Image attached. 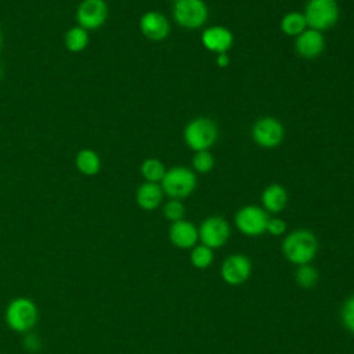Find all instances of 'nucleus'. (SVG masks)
Masks as SVG:
<instances>
[{"label": "nucleus", "mask_w": 354, "mask_h": 354, "mask_svg": "<svg viewBox=\"0 0 354 354\" xmlns=\"http://www.w3.org/2000/svg\"><path fill=\"white\" fill-rule=\"evenodd\" d=\"M318 250L315 235L304 228H299L288 234L282 242L283 256L293 264H310Z\"/></svg>", "instance_id": "1"}, {"label": "nucleus", "mask_w": 354, "mask_h": 354, "mask_svg": "<svg viewBox=\"0 0 354 354\" xmlns=\"http://www.w3.org/2000/svg\"><path fill=\"white\" fill-rule=\"evenodd\" d=\"M7 326L17 333L30 332L39 321V310L36 303L29 297L12 299L4 311Z\"/></svg>", "instance_id": "2"}, {"label": "nucleus", "mask_w": 354, "mask_h": 354, "mask_svg": "<svg viewBox=\"0 0 354 354\" xmlns=\"http://www.w3.org/2000/svg\"><path fill=\"white\" fill-rule=\"evenodd\" d=\"M160 187L163 194L170 196L171 199H184L189 196L196 187V176L195 173L183 166H176L166 170Z\"/></svg>", "instance_id": "3"}, {"label": "nucleus", "mask_w": 354, "mask_h": 354, "mask_svg": "<svg viewBox=\"0 0 354 354\" xmlns=\"http://www.w3.org/2000/svg\"><path fill=\"white\" fill-rule=\"evenodd\" d=\"M307 28L326 30L339 19V6L336 0H308L304 8Z\"/></svg>", "instance_id": "4"}, {"label": "nucleus", "mask_w": 354, "mask_h": 354, "mask_svg": "<svg viewBox=\"0 0 354 354\" xmlns=\"http://www.w3.org/2000/svg\"><path fill=\"white\" fill-rule=\"evenodd\" d=\"M217 136V126L209 118H196L184 129V140L195 152L209 149L216 142Z\"/></svg>", "instance_id": "5"}, {"label": "nucleus", "mask_w": 354, "mask_h": 354, "mask_svg": "<svg viewBox=\"0 0 354 354\" xmlns=\"http://www.w3.org/2000/svg\"><path fill=\"white\" fill-rule=\"evenodd\" d=\"M109 8L105 0H82L75 12L79 26L87 32L102 28L108 19Z\"/></svg>", "instance_id": "6"}, {"label": "nucleus", "mask_w": 354, "mask_h": 354, "mask_svg": "<svg viewBox=\"0 0 354 354\" xmlns=\"http://www.w3.org/2000/svg\"><path fill=\"white\" fill-rule=\"evenodd\" d=\"M174 21L185 29H198L207 19V7L202 0H177L173 7Z\"/></svg>", "instance_id": "7"}, {"label": "nucleus", "mask_w": 354, "mask_h": 354, "mask_svg": "<svg viewBox=\"0 0 354 354\" xmlns=\"http://www.w3.org/2000/svg\"><path fill=\"white\" fill-rule=\"evenodd\" d=\"M268 214L264 209L254 205L241 207L235 214V225L248 236H257L266 232Z\"/></svg>", "instance_id": "8"}, {"label": "nucleus", "mask_w": 354, "mask_h": 354, "mask_svg": "<svg viewBox=\"0 0 354 354\" xmlns=\"http://www.w3.org/2000/svg\"><path fill=\"white\" fill-rule=\"evenodd\" d=\"M285 136L282 123L272 116H263L257 119L252 127V137L254 142L263 148L278 147Z\"/></svg>", "instance_id": "9"}, {"label": "nucleus", "mask_w": 354, "mask_h": 354, "mask_svg": "<svg viewBox=\"0 0 354 354\" xmlns=\"http://www.w3.org/2000/svg\"><path fill=\"white\" fill-rule=\"evenodd\" d=\"M230 225L228 223L220 216H210L202 221L198 235L202 245L217 249L221 248L230 238Z\"/></svg>", "instance_id": "10"}, {"label": "nucleus", "mask_w": 354, "mask_h": 354, "mask_svg": "<svg viewBox=\"0 0 354 354\" xmlns=\"http://www.w3.org/2000/svg\"><path fill=\"white\" fill-rule=\"evenodd\" d=\"M252 272V263L245 254H231L221 264V278L228 285L243 283Z\"/></svg>", "instance_id": "11"}, {"label": "nucleus", "mask_w": 354, "mask_h": 354, "mask_svg": "<svg viewBox=\"0 0 354 354\" xmlns=\"http://www.w3.org/2000/svg\"><path fill=\"white\" fill-rule=\"evenodd\" d=\"M140 32L151 41H162L170 33L169 19L159 11H147L138 22Z\"/></svg>", "instance_id": "12"}, {"label": "nucleus", "mask_w": 354, "mask_h": 354, "mask_svg": "<svg viewBox=\"0 0 354 354\" xmlns=\"http://www.w3.org/2000/svg\"><path fill=\"white\" fill-rule=\"evenodd\" d=\"M295 46L300 57L313 59V58H317L324 51L325 40H324L322 32L308 28L296 37Z\"/></svg>", "instance_id": "13"}, {"label": "nucleus", "mask_w": 354, "mask_h": 354, "mask_svg": "<svg viewBox=\"0 0 354 354\" xmlns=\"http://www.w3.org/2000/svg\"><path fill=\"white\" fill-rule=\"evenodd\" d=\"M234 43L231 30L224 26H210L202 33V44L212 53H227Z\"/></svg>", "instance_id": "14"}, {"label": "nucleus", "mask_w": 354, "mask_h": 354, "mask_svg": "<svg viewBox=\"0 0 354 354\" xmlns=\"http://www.w3.org/2000/svg\"><path fill=\"white\" fill-rule=\"evenodd\" d=\"M169 238L174 246L180 249H189L196 245L199 235L196 227L192 223L187 220H178L170 225Z\"/></svg>", "instance_id": "15"}, {"label": "nucleus", "mask_w": 354, "mask_h": 354, "mask_svg": "<svg viewBox=\"0 0 354 354\" xmlns=\"http://www.w3.org/2000/svg\"><path fill=\"white\" fill-rule=\"evenodd\" d=\"M163 199L162 187L158 183H142L136 191V202L144 210H155Z\"/></svg>", "instance_id": "16"}, {"label": "nucleus", "mask_w": 354, "mask_h": 354, "mask_svg": "<svg viewBox=\"0 0 354 354\" xmlns=\"http://www.w3.org/2000/svg\"><path fill=\"white\" fill-rule=\"evenodd\" d=\"M75 166L80 174L94 177L101 171L102 162L100 155L94 149L82 148L75 156Z\"/></svg>", "instance_id": "17"}, {"label": "nucleus", "mask_w": 354, "mask_h": 354, "mask_svg": "<svg viewBox=\"0 0 354 354\" xmlns=\"http://www.w3.org/2000/svg\"><path fill=\"white\" fill-rule=\"evenodd\" d=\"M261 203L270 213H279L288 203L286 189L279 184H270L261 194Z\"/></svg>", "instance_id": "18"}, {"label": "nucleus", "mask_w": 354, "mask_h": 354, "mask_svg": "<svg viewBox=\"0 0 354 354\" xmlns=\"http://www.w3.org/2000/svg\"><path fill=\"white\" fill-rule=\"evenodd\" d=\"M64 44L69 53H82L90 44V32L79 25H75L66 30L64 36Z\"/></svg>", "instance_id": "19"}, {"label": "nucleus", "mask_w": 354, "mask_h": 354, "mask_svg": "<svg viewBox=\"0 0 354 354\" xmlns=\"http://www.w3.org/2000/svg\"><path fill=\"white\" fill-rule=\"evenodd\" d=\"M281 29L285 35L297 37L301 32H304L307 29V22H306L304 15L297 11L288 12L281 19Z\"/></svg>", "instance_id": "20"}, {"label": "nucleus", "mask_w": 354, "mask_h": 354, "mask_svg": "<svg viewBox=\"0 0 354 354\" xmlns=\"http://www.w3.org/2000/svg\"><path fill=\"white\" fill-rule=\"evenodd\" d=\"M140 171H141V176L144 177L145 181H148V183H160L165 173H166V169H165L163 163L159 159L148 158L141 163Z\"/></svg>", "instance_id": "21"}, {"label": "nucleus", "mask_w": 354, "mask_h": 354, "mask_svg": "<svg viewBox=\"0 0 354 354\" xmlns=\"http://www.w3.org/2000/svg\"><path fill=\"white\" fill-rule=\"evenodd\" d=\"M295 279L300 288L311 289L318 282V271L310 264L299 266V268L295 272Z\"/></svg>", "instance_id": "22"}, {"label": "nucleus", "mask_w": 354, "mask_h": 354, "mask_svg": "<svg viewBox=\"0 0 354 354\" xmlns=\"http://www.w3.org/2000/svg\"><path fill=\"white\" fill-rule=\"evenodd\" d=\"M189 260L195 268H207L213 263V250L205 245H195L189 254Z\"/></svg>", "instance_id": "23"}, {"label": "nucleus", "mask_w": 354, "mask_h": 354, "mask_svg": "<svg viewBox=\"0 0 354 354\" xmlns=\"http://www.w3.org/2000/svg\"><path fill=\"white\" fill-rule=\"evenodd\" d=\"M214 166L213 155L206 151H196L192 158V167L198 173H209Z\"/></svg>", "instance_id": "24"}, {"label": "nucleus", "mask_w": 354, "mask_h": 354, "mask_svg": "<svg viewBox=\"0 0 354 354\" xmlns=\"http://www.w3.org/2000/svg\"><path fill=\"white\" fill-rule=\"evenodd\" d=\"M184 213H185L184 205L178 199H171L163 206V214L169 221L174 223L178 220H183Z\"/></svg>", "instance_id": "25"}, {"label": "nucleus", "mask_w": 354, "mask_h": 354, "mask_svg": "<svg viewBox=\"0 0 354 354\" xmlns=\"http://www.w3.org/2000/svg\"><path fill=\"white\" fill-rule=\"evenodd\" d=\"M342 322L344 328L354 335V295L346 299L342 307Z\"/></svg>", "instance_id": "26"}, {"label": "nucleus", "mask_w": 354, "mask_h": 354, "mask_svg": "<svg viewBox=\"0 0 354 354\" xmlns=\"http://www.w3.org/2000/svg\"><path fill=\"white\" fill-rule=\"evenodd\" d=\"M285 230H286V224L282 218H278V217L268 218L267 228H266L267 232H270L274 236H278V235H282L285 232Z\"/></svg>", "instance_id": "27"}, {"label": "nucleus", "mask_w": 354, "mask_h": 354, "mask_svg": "<svg viewBox=\"0 0 354 354\" xmlns=\"http://www.w3.org/2000/svg\"><path fill=\"white\" fill-rule=\"evenodd\" d=\"M24 346H25V348H26L28 351L36 353V351L41 347V342H40V339L37 337V335L28 332V333H25Z\"/></svg>", "instance_id": "28"}, {"label": "nucleus", "mask_w": 354, "mask_h": 354, "mask_svg": "<svg viewBox=\"0 0 354 354\" xmlns=\"http://www.w3.org/2000/svg\"><path fill=\"white\" fill-rule=\"evenodd\" d=\"M216 64H217V66H220V68L228 66V64H230V55H228V53H220V54H217V57H216Z\"/></svg>", "instance_id": "29"}, {"label": "nucleus", "mask_w": 354, "mask_h": 354, "mask_svg": "<svg viewBox=\"0 0 354 354\" xmlns=\"http://www.w3.org/2000/svg\"><path fill=\"white\" fill-rule=\"evenodd\" d=\"M3 75H4V66H3V64L0 62V79H1Z\"/></svg>", "instance_id": "30"}, {"label": "nucleus", "mask_w": 354, "mask_h": 354, "mask_svg": "<svg viewBox=\"0 0 354 354\" xmlns=\"http://www.w3.org/2000/svg\"><path fill=\"white\" fill-rule=\"evenodd\" d=\"M1 47H3V32L0 29V51H1Z\"/></svg>", "instance_id": "31"}, {"label": "nucleus", "mask_w": 354, "mask_h": 354, "mask_svg": "<svg viewBox=\"0 0 354 354\" xmlns=\"http://www.w3.org/2000/svg\"><path fill=\"white\" fill-rule=\"evenodd\" d=\"M173 1H174V3H176V1H177V0H173Z\"/></svg>", "instance_id": "32"}]
</instances>
